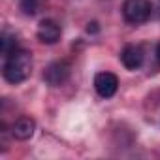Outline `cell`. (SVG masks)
<instances>
[{
	"label": "cell",
	"mask_w": 160,
	"mask_h": 160,
	"mask_svg": "<svg viewBox=\"0 0 160 160\" xmlns=\"http://www.w3.org/2000/svg\"><path fill=\"white\" fill-rule=\"evenodd\" d=\"M32 73V55L25 49H15L8 57H4L2 75L8 83L19 85L30 77Z\"/></svg>",
	"instance_id": "cell-1"
},
{
	"label": "cell",
	"mask_w": 160,
	"mask_h": 160,
	"mask_svg": "<svg viewBox=\"0 0 160 160\" xmlns=\"http://www.w3.org/2000/svg\"><path fill=\"white\" fill-rule=\"evenodd\" d=\"M152 13V4L149 0H124L122 17L130 25H143Z\"/></svg>",
	"instance_id": "cell-2"
},
{
	"label": "cell",
	"mask_w": 160,
	"mask_h": 160,
	"mask_svg": "<svg viewBox=\"0 0 160 160\" xmlns=\"http://www.w3.org/2000/svg\"><path fill=\"white\" fill-rule=\"evenodd\" d=\"M72 73V64L64 58L60 60H53L45 70H43V81L49 87H60L64 85Z\"/></svg>",
	"instance_id": "cell-3"
},
{
	"label": "cell",
	"mask_w": 160,
	"mask_h": 160,
	"mask_svg": "<svg viewBox=\"0 0 160 160\" xmlns=\"http://www.w3.org/2000/svg\"><path fill=\"white\" fill-rule=\"evenodd\" d=\"M94 89L100 98L108 100V98L115 96V92L119 89V77L111 72H98L94 75Z\"/></svg>",
	"instance_id": "cell-4"
},
{
	"label": "cell",
	"mask_w": 160,
	"mask_h": 160,
	"mask_svg": "<svg viewBox=\"0 0 160 160\" xmlns=\"http://www.w3.org/2000/svg\"><path fill=\"white\" fill-rule=\"evenodd\" d=\"M60 34H62L60 25H58L57 21H53V19H43V21H40L38 30H36L38 40H40L42 43H47V45L57 43V42L60 40Z\"/></svg>",
	"instance_id": "cell-5"
},
{
	"label": "cell",
	"mask_w": 160,
	"mask_h": 160,
	"mask_svg": "<svg viewBox=\"0 0 160 160\" xmlns=\"http://www.w3.org/2000/svg\"><path fill=\"white\" fill-rule=\"evenodd\" d=\"M143 58H145V55H143V49H141L139 45H126V47L121 51V62H122V66H124L126 70H130V72L141 68Z\"/></svg>",
	"instance_id": "cell-6"
},
{
	"label": "cell",
	"mask_w": 160,
	"mask_h": 160,
	"mask_svg": "<svg viewBox=\"0 0 160 160\" xmlns=\"http://www.w3.org/2000/svg\"><path fill=\"white\" fill-rule=\"evenodd\" d=\"M34 130H36V122L34 119L30 117H19L13 124H12V136L15 139H21V141H27L34 136Z\"/></svg>",
	"instance_id": "cell-7"
},
{
	"label": "cell",
	"mask_w": 160,
	"mask_h": 160,
	"mask_svg": "<svg viewBox=\"0 0 160 160\" xmlns=\"http://www.w3.org/2000/svg\"><path fill=\"white\" fill-rule=\"evenodd\" d=\"M15 49H19V40L13 32L4 30L2 36H0V51H2L4 57H8L10 53H13Z\"/></svg>",
	"instance_id": "cell-8"
},
{
	"label": "cell",
	"mask_w": 160,
	"mask_h": 160,
	"mask_svg": "<svg viewBox=\"0 0 160 160\" xmlns=\"http://www.w3.org/2000/svg\"><path fill=\"white\" fill-rule=\"evenodd\" d=\"M19 8L25 15H36L40 10V0H19Z\"/></svg>",
	"instance_id": "cell-9"
},
{
	"label": "cell",
	"mask_w": 160,
	"mask_h": 160,
	"mask_svg": "<svg viewBox=\"0 0 160 160\" xmlns=\"http://www.w3.org/2000/svg\"><path fill=\"white\" fill-rule=\"evenodd\" d=\"M98 30H100V28H98V23H94V21H92V23H89V27H87V32H89V34L98 32Z\"/></svg>",
	"instance_id": "cell-10"
},
{
	"label": "cell",
	"mask_w": 160,
	"mask_h": 160,
	"mask_svg": "<svg viewBox=\"0 0 160 160\" xmlns=\"http://www.w3.org/2000/svg\"><path fill=\"white\" fill-rule=\"evenodd\" d=\"M154 57H156V62L160 64V43L156 45V49H154Z\"/></svg>",
	"instance_id": "cell-11"
}]
</instances>
